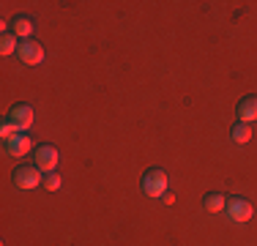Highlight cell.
Returning <instances> with one entry per match:
<instances>
[{"mask_svg": "<svg viewBox=\"0 0 257 246\" xmlns=\"http://www.w3.org/2000/svg\"><path fill=\"white\" fill-rule=\"evenodd\" d=\"M167 186H170V178H167V172L159 167L148 170L143 175V194H148V197H164Z\"/></svg>", "mask_w": 257, "mask_h": 246, "instance_id": "obj_1", "label": "cell"}, {"mask_svg": "<svg viewBox=\"0 0 257 246\" xmlns=\"http://www.w3.org/2000/svg\"><path fill=\"white\" fill-rule=\"evenodd\" d=\"M11 181L20 189H36L39 183H44V178H41V170L36 164H20V167L11 172Z\"/></svg>", "mask_w": 257, "mask_h": 246, "instance_id": "obj_2", "label": "cell"}, {"mask_svg": "<svg viewBox=\"0 0 257 246\" xmlns=\"http://www.w3.org/2000/svg\"><path fill=\"white\" fill-rule=\"evenodd\" d=\"M224 211H227V216L232 221H249L252 219V202L246 200V197H227V205H224Z\"/></svg>", "mask_w": 257, "mask_h": 246, "instance_id": "obj_3", "label": "cell"}, {"mask_svg": "<svg viewBox=\"0 0 257 246\" xmlns=\"http://www.w3.org/2000/svg\"><path fill=\"white\" fill-rule=\"evenodd\" d=\"M17 55H20L22 63L36 66V63H41V60H44V47H41V41H36V39H25V41H20Z\"/></svg>", "mask_w": 257, "mask_h": 246, "instance_id": "obj_4", "label": "cell"}, {"mask_svg": "<svg viewBox=\"0 0 257 246\" xmlns=\"http://www.w3.org/2000/svg\"><path fill=\"white\" fill-rule=\"evenodd\" d=\"M11 123H14L20 132H25V129L33 126V107L30 104H14V107L9 109V115H6Z\"/></svg>", "mask_w": 257, "mask_h": 246, "instance_id": "obj_5", "label": "cell"}, {"mask_svg": "<svg viewBox=\"0 0 257 246\" xmlns=\"http://www.w3.org/2000/svg\"><path fill=\"white\" fill-rule=\"evenodd\" d=\"M3 151L9 153V156H14V159L25 156V153L30 151V137H28L25 132H17V134H11V137H6V143H3Z\"/></svg>", "mask_w": 257, "mask_h": 246, "instance_id": "obj_6", "label": "cell"}, {"mask_svg": "<svg viewBox=\"0 0 257 246\" xmlns=\"http://www.w3.org/2000/svg\"><path fill=\"white\" fill-rule=\"evenodd\" d=\"M55 164H58V148L55 145H39L36 148V167L41 172H50L55 170Z\"/></svg>", "mask_w": 257, "mask_h": 246, "instance_id": "obj_7", "label": "cell"}, {"mask_svg": "<svg viewBox=\"0 0 257 246\" xmlns=\"http://www.w3.org/2000/svg\"><path fill=\"white\" fill-rule=\"evenodd\" d=\"M238 120H243V123L257 120V96L241 98V104H238Z\"/></svg>", "mask_w": 257, "mask_h": 246, "instance_id": "obj_8", "label": "cell"}, {"mask_svg": "<svg viewBox=\"0 0 257 246\" xmlns=\"http://www.w3.org/2000/svg\"><path fill=\"white\" fill-rule=\"evenodd\" d=\"M11 33H14V36H22V39H28V36L33 33V20H30L28 14H17L14 20H11Z\"/></svg>", "mask_w": 257, "mask_h": 246, "instance_id": "obj_9", "label": "cell"}, {"mask_svg": "<svg viewBox=\"0 0 257 246\" xmlns=\"http://www.w3.org/2000/svg\"><path fill=\"white\" fill-rule=\"evenodd\" d=\"M230 137L235 140L238 145L249 143V140H252V126H249V123H243V120L232 123V129H230Z\"/></svg>", "mask_w": 257, "mask_h": 246, "instance_id": "obj_10", "label": "cell"}, {"mask_svg": "<svg viewBox=\"0 0 257 246\" xmlns=\"http://www.w3.org/2000/svg\"><path fill=\"white\" fill-rule=\"evenodd\" d=\"M203 205H205V211H211V213L224 211V205H227V197L219 194V192H211V194L203 197Z\"/></svg>", "mask_w": 257, "mask_h": 246, "instance_id": "obj_11", "label": "cell"}, {"mask_svg": "<svg viewBox=\"0 0 257 246\" xmlns=\"http://www.w3.org/2000/svg\"><path fill=\"white\" fill-rule=\"evenodd\" d=\"M14 49H20V44H17V36L11 33V30H3V36H0V52L11 55Z\"/></svg>", "mask_w": 257, "mask_h": 246, "instance_id": "obj_12", "label": "cell"}, {"mask_svg": "<svg viewBox=\"0 0 257 246\" xmlns=\"http://www.w3.org/2000/svg\"><path fill=\"white\" fill-rule=\"evenodd\" d=\"M44 189H47V192H58V189H60V175H58V172H50V175L44 178Z\"/></svg>", "mask_w": 257, "mask_h": 246, "instance_id": "obj_13", "label": "cell"}, {"mask_svg": "<svg viewBox=\"0 0 257 246\" xmlns=\"http://www.w3.org/2000/svg\"><path fill=\"white\" fill-rule=\"evenodd\" d=\"M17 132H20V129H17L9 118H3V123H0V134H3V137H11V134H17Z\"/></svg>", "mask_w": 257, "mask_h": 246, "instance_id": "obj_14", "label": "cell"}]
</instances>
